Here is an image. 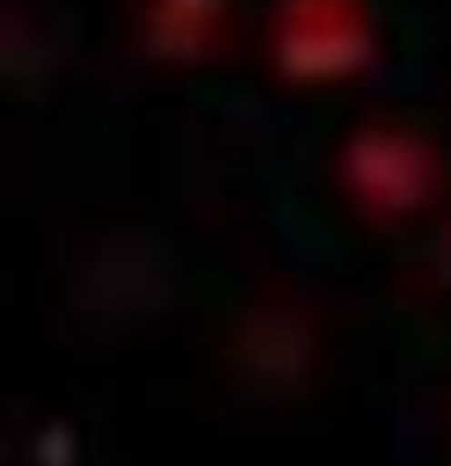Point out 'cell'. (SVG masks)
Wrapping results in <instances>:
<instances>
[{
    "label": "cell",
    "instance_id": "277c9868",
    "mask_svg": "<svg viewBox=\"0 0 451 466\" xmlns=\"http://www.w3.org/2000/svg\"><path fill=\"white\" fill-rule=\"evenodd\" d=\"M436 262H442V272H451V224L442 228V243H436Z\"/></svg>",
    "mask_w": 451,
    "mask_h": 466
},
{
    "label": "cell",
    "instance_id": "3957f363",
    "mask_svg": "<svg viewBox=\"0 0 451 466\" xmlns=\"http://www.w3.org/2000/svg\"><path fill=\"white\" fill-rule=\"evenodd\" d=\"M233 0H141V39L155 58L185 64L218 44Z\"/></svg>",
    "mask_w": 451,
    "mask_h": 466
},
{
    "label": "cell",
    "instance_id": "6da1fadb",
    "mask_svg": "<svg viewBox=\"0 0 451 466\" xmlns=\"http://www.w3.org/2000/svg\"><path fill=\"white\" fill-rule=\"evenodd\" d=\"M369 0H272L267 64L296 87H335L374 58Z\"/></svg>",
    "mask_w": 451,
    "mask_h": 466
},
{
    "label": "cell",
    "instance_id": "7a4b0ae2",
    "mask_svg": "<svg viewBox=\"0 0 451 466\" xmlns=\"http://www.w3.org/2000/svg\"><path fill=\"white\" fill-rule=\"evenodd\" d=\"M340 185L364 214H413L442 189V151L407 116H364L340 146Z\"/></svg>",
    "mask_w": 451,
    "mask_h": 466
}]
</instances>
